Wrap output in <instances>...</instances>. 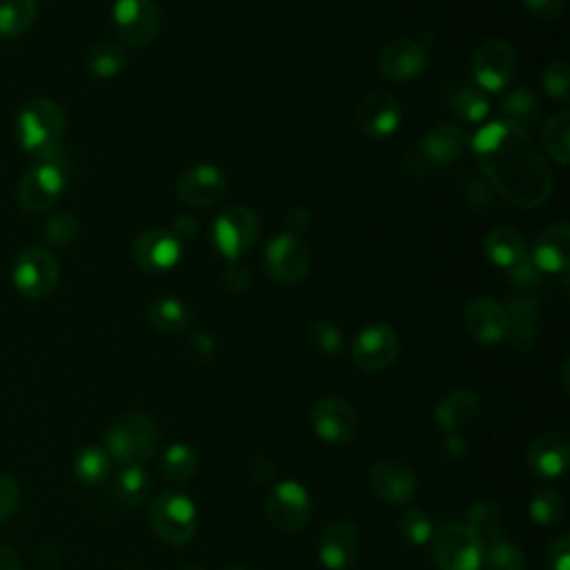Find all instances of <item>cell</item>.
<instances>
[{
	"label": "cell",
	"mask_w": 570,
	"mask_h": 570,
	"mask_svg": "<svg viewBox=\"0 0 570 570\" xmlns=\"http://www.w3.org/2000/svg\"><path fill=\"white\" fill-rule=\"evenodd\" d=\"M488 185L521 209L541 207L552 194V171L532 136L505 120L485 122L472 138Z\"/></svg>",
	"instance_id": "6da1fadb"
},
{
	"label": "cell",
	"mask_w": 570,
	"mask_h": 570,
	"mask_svg": "<svg viewBox=\"0 0 570 570\" xmlns=\"http://www.w3.org/2000/svg\"><path fill=\"white\" fill-rule=\"evenodd\" d=\"M18 147L33 160L56 158L65 140V111L51 98H31L16 118Z\"/></svg>",
	"instance_id": "7a4b0ae2"
},
{
	"label": "cell",
	"mask_w": 570,
	"mask_h": 570,
	"mask_svg": "<svg viewBox=\"0 0 570 570\" xmlns=\"http://www.w3.org/2000/svg\"><path fill=\"white\" fill-rule=\"evenodd\" d=\"M158 445V430L149 414L129 412L120 416L105 434V450L111 461L127 465L147 463Z\"/></svg>",
	"instance_id": "3957f363"
},
{
	"label": "cell",
	"mask_w": 570,
	"mask_h": 570,
	"mask_svg": "<svg viewBox=\"0 0 570 570\" xmlns=\"http://www.w3.org/2000/svg\"><path fill=\"white\" fill-rule=\"evenodd\" d=\"M149 521L160 541L167 546H185L198 528V510L183 492H160L149 508Z\"/></svg>",
	"instance_id": "277c9868"
},
{
	"label": "cell",
	"mask_w": 570,
	"mask_h": 570,
	"mask_svg": "<svg viewBox=\"0 0 570 570\" xmlns=\"http://www.w3.org/2000/svg\"><path fill=\"white\" fill-rule=\"evenodd\" d=\"M432 559L439 570H479L485 557L481 539L461 521H448L432 534Z\"/></svg>",
	"instance_id": "5b68a950"
},
{
	"label": "cell",
	"mask_w": 570,
	"mask_h": 570,
	"mask_svg": "<svg viewBox=\"0 0 570 570\" xmlns=\"http://www.w3.org/2000/svg\"><path fill=\"white\" fill-rule=\"evenodd\" d=\"M258 236L261 220L256 212L245 205H232L223 209L212 223V240L216 249L229 261H236L247 249H252Z\"/></svg>",
	"instance_id": "8992f818"
},
{
	"label": "cell",
	"mask_w": 570,
	"mask_h": 570,
	"mask_svg": "<svg viewBox=\"0 0 570 570\" xmlns=\"http://www.w3.org/2000/svg\"><path fill=\"white\" fill-rule=\"evenodd\" d=\"M67 185V171L58 156L47 160H36L33 167L24 171L18 185V200L31 214H42L58 203Z\"/></svg>",
	"instance_id": "52a82bcc"
},
{
	"label": "cell",
	"mask_w": 570,
	"mask_h": 570,
	"mask_svg": "<svg viewBox=\"0 0 570 570\" xmlns=\"http://www.w3.org/2000/svg\"><path fill=\"white\" fill-rule=\"evenodd\" d=\"M312 265V254L298 234H276L265 247V272L278 285L301 283Z\"/></svg>",
	"instance_id": "ba28073f"
},
{
	"label": "cell",
	"mask_w": 570,
	"mask_h": 570,
	"mask_svg": "<svg viewBox=\"0 0 570 570\" xmlns=\"http://www.w3.org/2000/svg\"><path fill=\"white\" fill-rule=\"evenodd\" d=\"M265 512H267V519L281 532L296 534L303 528H307V523L312 519L309 492L301 483H296L292 479L278 481L267 492Z\"/></svg>",
	"instance_id": "9c48e42d"
},
{
	"label": "cell",
	"mask_w": 570,
	"mask_h": 570,
	"mask_svg": "<svg viewBox=\"0 0 570 570\" xmlns=\"http://www.w3.org/2000/svg\"><path fill=\"white\" fill-rule=\"evenodd\" d=\"M60 267L53 254L45 247H27L13 263V285L24 298H45L58 285Z\"/></svg>",
	"instance_id": "30bf717a"
},
{
	"label": "cell",
	"mask_w": 570,
	"mask_h": 570,
	"mask_svg": "<svg viewBox=\"0 0 570 570\" xmlns=\"http://www.w3.org/2000/svg\"><path fill=\"white\" fill-rule=\"evenodd\" d=\"M111 22L125 45L147 47L160 31V9L156 0H116Z\"/></svg>",
	"instance_id": "8fae6325"
},
{
	"label": "cell",
	"mask_w": 570,
	"mask_h": 570,
	"mask_svg": "<svg viewBox=\"0 0 570 570\" xmlns=\"http://www.w3.org/2000/svg\"><path fill=\"white\" fill-rule=\"evenodd\" d=\"M517 71V51L505 38H485L472 53V76L485 91H501Z\"/></svg>",
	"instance_id": "7c38bea8"
},
{
	"label": "cell",
	"mask_w": 570,
	"mask_h": 570,
	"mask_svg": "<svg viewBox=\"0 0 570 570\" xmlns=\"http://www.w3.org/2000/svg\"><path fill=\"white\" fill-rule=\"evenodd\" d=\"M465 131L454 122L432 125L410 154V165L416 169H434L454 163L465 151Z\"/></svg>",
	"instance_id": "4fadbf2b"
},
{
	"label": "cell",
	"mask_w": 570,
	"mask_h": 570,
	"mask_svg": "<svg viewBox=\"0 0 570 570\" xmlns=\"http://www.w3.org/2000/svg\"><path fill=\"white\" fill-rule=\"evenodd\" d=\"M401 352V341L394 327L385 323H372L363 327L352 343V361L363 372L387 370Z\"/></svg>",
	"instance_id": "5bb4252c"
},
{
	"label": "cell",
	"mask_w": 570,
	"mask_h": 570,
	"mask_svg": "<svg viewBox=\"0 0 570 570\" xmlns=\"http://www.w3.org/2000/svg\"><path fill=\"white\" fill-rule=\"evenodd\" d=\"M309 423L314 434L330 445H343L358 432L356 410L338 396L318 399L309 410Z\"/></svg>",
	"instance_id": "9a60e30c"
},
{
	"label": "cell",
	"mask_w": 570,
	"mask_h": 570,
	"mask_svg": "<svg viewBox=\"0 0 570 570\" xmlns=\"http://www.w3.org/2000/svg\"><path fill=\"white\" fill-rule=\"evenodd\" d=\"M428 49L414 38H394L385 42L376 56V69L383 78L407 82L421 76L428 67Z\"/></svg>",
	"instance_id": "2e32d148"
},
{
	"label": "cell",
	"mask_w": 570,
	"mask_h": 570,
	"mask_svg": "<svg viewBox=\"0 0 570 570\" xmlns=\"http://www.w3.org/2000/svg\"><path fill=\"white\" fill-rule=\"evenodd\" d=\"M354 120L367 138H387L401 122V107L390 91L372 89L356 102Z\"/></svg>",
	"instance_id": "e0dca14e"
},
{
	"label": "cell",
	"mask_w": 570,
	"mask_h": 570,
	"mask_svg": "<svg viewBox=\"0 0 570 570\" xmlns=\"http://www.w3.org/2000/svg\"><path fill=\"white\" fill-rule=\"evenodd\" d=\"M227 191L225 174L209 163L194 165L176 178V196L189 207L216 205Z\"/></svg>",
	"instance_id": "ac0fdd59"
},
{
	"label": "cell",
	"mask_w": 570,
	"mask_h": 570,
	"mask_svg": "<svg viewBox=\"0 0 570 570\" xmlns=\"http://www.w3.org/2000/svg\"><path fill=\"white\" fill-rule=\"evenodd\" d=\"M180 258V240L169 229H145L131 243V261L149 274L171 269Z\"/></svg>",
	"instance_id": "d6986e66"
},
{
	"label": "cell",
	"mask_w": 570,
	"mask_h": 570,
	"mask_svg": "<svg viewBox=\"0 0 570 570\" xmlns=\"http://www.w3.org/2000/svg\"><path fill=\"white\" fill-rule=\"evenodd\" d=\"M367 481L372 492L392 505H405L416 492L414 472L396 459H381L367 470Z\"/></svg>",
	"instance_id": "ffe728a7"
},
{
	"label": "cell",
	"mask_w": 570,
	"mask_h": 570,
	"mask_svg": "<svg viewBox=\"0 0 570 570\" xmlns=\"http://www.w3.org/2000/svg\"><path fill=\"white\" fill-rule=\"evenodd\" d=\"M530 263L543 274H561L570 265V227L568 223H552L543 227L525 254Z\"/></svg>",
	"instance_id": "44dd1931"
},
{
	"label": "cell",
	"mask_w": 570,
	"mask_h": 570,
	"mask_svg": "<svg viewBox=\"0 0 570 570\" xmlns=\"http://www.w3.org/2000/svg\"><path fill=\"white\" fill-rule=\"evenodd\" d=\"M463 325L476 343L494 345L508 334L505 305L490 296H476L463 312Z\"/></svg>",
	"instance_id": "7402d4cb"
},
{
	"label": "cell",
	"mask_w": 570,
	"mask_h": 570,
	"mask_svg": "<svg viewBox=\"0 0 570 570\" xmlns=\"http://www.w3.org/2000/svg\"><path fill=\"white\" fill-rule=\"evenodd\" d=\"M361 550V537L354 523L345 519L332 521L318 541V561L327 570H347Z\"/></svg>",
	"instance_id": "603a6c76"
},
{
	"label": "cell",
	"mask_w": 570,
	"mask_h": 570,
	"mask_svg": "<svg viewBox=\"0 0 570 570\" xmlns=\"http://www.w3.org/2000/svg\"><path fill=\"white\" fill-rule=\"evenodd\" d=\"M570 459V441L563 432H543L528 448V465L539 479H557L566 472Z\"/></svg>",
	"instance_id": "cb8c5ba5"
},
{
	"label": "cell",
	"mask_w": 570,
	"mask_h": 570,
	"mask_svg": "<svg viewBox=\"0 0 570 570\" xmlns=\"http://www.w3.org/2000/svg\"><path fill=\"white\" fill-rule=\"evenodd\" d=\"M481 414V399L470 387L450 390L434 410L439 428L448 434H461L468 430Z\"/></svg>",
	"instance_id": "d4e9b609"
},
{
	"label": "cell",
	"mask_w": 570,
	"mask_h": 570,
	"mask_svg": "<svg viewBox=\"0 0 570 570\" xmlns=\"http://www.w3.org/2000/svg\"><path fill=\"white\" fill-rule=\"evenodd\" d=\"M505 314H508L505 338H510V343L519 350H532L539 338V316H541L539 303L528 294H519L508 301Z\"/></svg>",
	"instance_id": "484cf974"
},
{
	"label": "cell",
	"mask_w": 570,
	"mask_h": 570,
	"mask_svg": "<svg viewBox=\"0 0 570 570\" xmlns=\"http://www.w3.org/2000/svg\"><path fill=\"white\" fill-rule=\"evenodd\" d=\"M483 249H485V256L490 258V263L501 267V269H505V272L510 267L519 265L525 258V254H528L523 236L514 227H510V225L494 227L485 236Z\"/></svg>",
	"instance_id": "4316f807"
},
{
	"label": "cell",
	"mask_w": 570,
	"mask_h": 570,
	"mask_svg": "<svg viewBox=\"0 0 570 570\" xmlns=\"http://www.w3.org/2000/svg\"><path fill=\"white\" fill-rule=\"evenodd\" d=\"M147 323L163 334H180L191 323L189 307L174 296H158L145 309Z\"/></svg>",
	"instance_id": "83f0119b"
},
{
	"label": "cell",
	"mask_w": 570,
	"mask_h": 570,
	"mask_svg": "<svg viewBox=\"0 0 570 570\" xmlns=\"http://www.w3.org/2000/svg\"><path fill=\"white\" fill-rule=\"evenodd\" d=\"M468 528L481 539V543L485 548L505 541V525H503V517L501 510L494 501L490 499H479L470 505L468 510Z\"/></svg>",
	"instance_id": "f1b7e54d"
},
{
	"label": "cell",
	"mask_w": 570,
	"mask_h": 570,
	"mask_svg": "<svg viewBox=\"0 0 570 570\" xmlns=\"http://www.w3.org/2000/svg\"><path fill=\"white\" fill-rule=\"evenodd\" d=\"M129 53L118 42H96L85 53V67L94 78L107 80L118 76L127 67Z\"/></svg>",
	"instance_id": "f546056e"
},
{
	"label": "cell",
	"mask_w": 570,
	"mask_h": 570,
	"mask_svg": "<svg viewBox=\"0 0 570 570\" xmlns=\"http://www.w3.org/2000/svg\"><path fill=\"white\" fill-rule=\"evenodd\" d=\"M149 490H151L149 474L140 465L122 468L116 483H114V494H116L118 503L127 510L140 508L147 501Z\"/></svg>",
	"instance_id": "4dcf8cb0"
},
{
	"label": "cell",
	"mask_w": 570,
	"mask_h": 570,
	"mask_svg": "<svg viewBox=\"0 0 570 570\" xmlns=\"http://www.w3.org/2000/svg\"><path fill=\"white\" fill-rule=\"evenodd\" d=\"M111 463L105 445H85L73 459V474L82 485H98L109 476Z\"/></svg>",
	"instance_id": "1f68e13d"
},
{
	"label": "cell",
	"mask_w": 570,
	"mask_h": 570,
	"mask_svg": "<svg viewBox=\"0 0 570 570\" xmlns=\"http://www.w3.org/2000/svg\"><path fill=\"white\" fill-rule=\"evenodd\" d=\"M36 0H0V38H18L33 24Z\"/></svg>",
	"instance_id": "d6a6232c"
},
{
	"label": "cell",
	"mask_w": 570,
	"mask_h": 570,
	"mask_svg": "<svg viewBox=\"0 0 570 570\" xmlns=\"http://www.w3.org/2000/svg\"><path fill=\"white\" fill-rule=\"evenodd\" d=\"M198 470V454L187 443H171L165 448L160 459V472L167 481L183 483L191 479Z\"/></svg>",
	"instance_id": "836d02e7"
},
{
	"label": "cell",
	"mask_w": 570,
	"mask_h": 570,
	"mask_svg": "<svg viewBox=\"0 0 570 570\" xmlns=\"http://www.w3.org/2000/svg\"><path fill=\"white\" fill-rule=\"evenodd\" d=\"M543 147L552 160L559 165H568L570 160V114L557 111L543 125Z\"/></svg>",
	"instance_id": "e575fe53"
},
{
	"label": "cell",
	"mask_w": 570,
	"mask_h": 570,
	"mask_svg": "<svg viewBox=\"0 0 570 570\" xmlns=\"http://www.w3.org/2000/svg\"><path fill=\"white\" fill-rule=\"evenodd\" d=\"M501 111H503L505 120L525 129L528 125H534L539 120L541 107H539V100L534 98V94L528 87H517L503 98Z\"/></svg>",
	"instance_id": "d590c367"
},
{
	"label": "cell",
	"mask_w": 570,
	"mask_h": 570,
	"mask_svg": "<svg viewBox=\"0 0 570 570\" xmlns=\"http://www.w3.org/2000/svg\"><path fill=\"white\" fill-rule=\"evenodd\" d=\"M445 100L450 102L452 111L468 122H481V120H485V116L490 111L488 98L474 87H465V85L456 87L448 94Z\"/></svg>",
	"instance_id": "8d00e7d4"
},
{
	"label": "cell",
	"mask_w": 570,
	"mask_h": 570,
	"mask_svg": "<svg viewBox=\"0 0 570 570\" xmlns=\"http://www.w3.org/2000/svg\"><path fill=\"white\" fill-rule=\"evenodd\" d=\"M528 512H530V519L539 525H554L563 519L566 514V503H563V497L552 490V488H541L532 494L530 499V505H528Z\"/></svg>",
	"instance_id": "74e56055"
},
{
	"label": "cell",
	"mask_w": 570,
	"mask_h": 570,
	"mask_svg": "<svg viewBox=\"0 0 570 570\" xmlns=\"http://www.w3.org/2000/svg\"><path fill=\"white\" fill-rule=\"evenodd\" d=\"M307 341H309V345H312L316 352L327 354V356L341 352V347H343V334H341V330H338L334 323L325 321V318L312 321V323L307 325Z\"/></svg>",
	"instance_id": "f35d334b"
},
{
	"label": "cell",
	"mask_w": 570,
	"mask_h": 570,
	"mask_svg": "<svg viewBox=\"0 0 570 570\" xmlns=\"http://www.w3.org/2000/svg\"><path fill=\"white\" fill-rule=\"evenodd\" d=\"M399 530L403 534V539L412 546H425L432 534H434V528H432V521L430 517L419 510V508H410L401 514V521H399Z\"/></svg>",
	"instance_id": "ab89813d"
},
{
	"label": "cell",
	"mask_w": 570,
	"mask_h": 570,
	"mask_svg": "<svg viewBox=\"0 0 570 570\" xmlns=\"http://www.w3.org/2000/svg\"><path fill=\"white\" fill-rule=\"evenodd\" d=\"M483 561L488 563V570H528V561L521 548L508 541L490 546Z\"/></svg>",
	"instance_id": "60d3db41"
},
{
	"label": "cell",
	"mask_w": 570,
	"mask_h": 570,
	"mask_svg": "<svg viewBox=\"0 0 570 570\" xmlns=\"http://www.w3.org/2000/svg\"><path fill=\"white\" fill-rule=\"evenodd\" d=\"M541 89L559 102L570 100V69L563 60L546 65V69L541 71Z\"/></svg>",
	"instance_id": "b9f144b4"
},
{
	"label": "cell",
	"mask_w": 570,
	"mask_h": 570,
	"mask_svg": "<svg viewBox=\"0 0 570 570\" xmlns=\"http://www.w3.org/2000/svg\"><path fill=\"white\" fill-rule=\"evenodd\" d=\"M45 238L53 245V247H67L76 234H78V220L71 212H56L47 218L45 223Z\"/></svg>",
	"instance_id": "7bdbcfd3"
},
{
	"label": "cell",
	"mask_w": 570,
	"mask_h": 570,
	"mask_svg": "<svg viewBox=\"0 0 570 570\" xmlns=\"http://www.w3.org/2000/svg\"><path fill=\"white\" fill-rule=\"evenodd\" d=\"M508 281H510V285L519 292V294H534L541 285H543V281H546V274L543 272H539L532 263H530V258L525 256L519 265H514V267H510L508 269Z\"/></svg>",
	"instance_id": "ee69618b"
},
{
	"label": "cell",
	"mask_w": 570,
	"mask_h": 570,
	"mask_svg": "<svg viewBox=\"0 0 570 570\" xmlns=\"http://www.w3.org/2000/svg\"><path fill=\"white\" fill-rule=\"evenodd\" d=\"M548 570H570V537L568 532H559L546 550Z\"/></svg>",
	"instance_id": "f6af8a7d"
},
{
	"label": "cell",
	"mask_w": 570,
	"mask_h": 570,
	"mask_svg": "<svg viewBox=\"0 0 570 570\" xmlns=\"http://www.w3.org/2000/svg\"><path fill=\"white\" fill-rule=\"evenodd\" d=\"M20 505V488L11 476L0 474V523L7 521Z\"/></svg>",
	"instance_id": "bcb514c9"
},
{
	"label": "cell",
	"mask_w": 570,
	"mask_h": 570,
	"mask_svg": "<svg viewBox=\"0 0 570 570\" xmlns=\"http://www.w3.org/2000/svg\"><path fill=\"white\" fill-rule=\"evenodd\" d=\"M521 2L539 20H557L566 9V0H521Z\"/></svg>",
	"instance_id": "7dc6e473"
},
{
	"label": "cell",
	"mask_w": 570,
	"mask_h": 570,
	"mask_svg": "<svg viewBox=\"0 0 570 570\" xmlns=\"http://www.w3.org/2000/svg\"><path fill=\"white\" fill-rule=\"evenodd\" d=\"M465 194H468V203L474 207V209H485V207H492L494 205V191L488 183H481L476 178H472L468 185H465Z\"/></svg>",
	"instance_id": "c3c4849f"
},
{
	"label": "cell",
	"mask_w": 570,
	"mask_h": 570,
	"mask_svg": "<svg viewBox=\"0 0 570 570\" xmlns=\"http://www.w3.org/2000/svg\"><path fill=\"white\" fill-rule=\"evenodd\" d=\"M223 285H225V289H229V292H243V289H247V285H249V269L232 261V263L223 269Z\"/></svg>",
	"instance_id": "681fc988"
},
{
	"label": "cell",
	"mask_w": 570,
	"mask_h": 570,
	"mask_svg": "<svg viewBox=\"0 0 570 570\" xmlns=\"http://www.w3.org/2000/svg\"><path fill=\"white\" fill-rule=\"evenodd\" d=\"M196 232H198V220H196L194 216L180 214V216L174 218V232H171V234H174L178 240H187V238H191Z\"/></svg>",
	"instance_id": "f907efd6"
},
{
	"label": "cell",
	"mask_w": 570,
	"mask_h": 570,
	"mask_svg": "<svg viewBox=\"0 0 570 570\" xmlns=\"http://www.w3.org/2000/svg\"><path fill=\"white\" fill-rule=\"evenodd\" d=\"M312 223V214L307 207H292L287 212V227H289V234H296V232H303L307 229Z\"/></svg>",
	"instance_id": "816d5d0a"
},
{
	"label": "cell",
	"mask_w": 570,
	"mask_h": 570,
	"mask_svg": "<svg viewBox=\"0 0 570 570\" xmlns=\"http://www.w3.org/2000/svg\"><path fill=\"white\" fill-rule=\"evenodd\" d=\"M443 452H445V456H448L450 461L463 459V454H465V443H463L461 434H448L445 441H443Z\"/></svg>",
	"instance_id": "f5cc1de1"
},
{
	"label": "cell",
	"mask_w": 570,
	"mask_h": 570,
	"mask_svg": "<svg viewBox=\"0 0 570 570\" xmlns=\"http://www.w3.org/2000/svg\"><path fill=\"white\" fill-rule=\"evenodd\" d=\"M191 347L196 350V354H200L203 358H207L214 352V338L207 332H196L191 336Z\"/></svg>",
	"instance_id": "db71d44e"
},
{
	"label": "cell",
	"mask_w": 570,
	"mask_h": 570,
	"mask_svg": "<svg viewBox=\"0 0 570 570\" xmlns=\"http://www.w3.org/2000/svg\"><path fill=\"white\" fill-rule=\"evenodd\" d=\"M0 570H20L18 552L4 543H0Z\"/></svg>",
	"instance_id": "11a10c76"
},
{
	"label": "cell",
	"mask_w": 570,
	"mask_h": 570,
	"mask_svg": "<svg viewBox=\"0 0 570 570\" xmlns=\"http://www.w3.org/2000/svg\"><path fill=\"white\" fill-rule=\"evenodd\" d=\"M178 570H205V568H198V566H185V568H178Z\"/></svg>",
	"instance_id": "9f6ffc18"
},
{
	"label": "cell",
	"mask_w": 570,
	"mask_h": 570,
	"mask_svg": "<svg viewBox=\"0 0 570 570\" xmlns=\"http://www.w3.org/2000/svg\"><path fill=\"white\" fill-rule=\"evenodd\" d=\"M225 570H247V568H240V566H229V568H225Z\"/></svg>",
	"instance_id": "6f0895ef"
},
{
	"label": "cell",
	"mask_w": 570,
	"mask_h": 570,
	"mask_svg": "<svg viewBox=\"0 0 570 570\" xmlns=\"http://www.w3.org/2000/svg\"><path fill=\"white\" fill-rule=\"evenodd\" d=\"M129 570H138V568H129Z\"/></svg>",
	"instance_id": "680465c9"
}]
</instances>
